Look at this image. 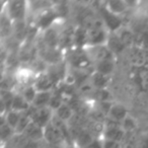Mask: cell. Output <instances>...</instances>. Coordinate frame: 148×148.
<instances>
[{
    "instance_id": "cell-1",
    "label": "cell",
    "mask_w": 148,
    "mask_h": 148,
    "mask_svg": "<svg viewBox=\"0 0 148 148\" xmlns=\"http://www.w3.org/2000/svg\"><path fill=\"white\" fill-rule=\"evenodd\" d=\"M29 3L23 0H12L6 2L5 14L10 18L12 23H23L27 16L29 6Z\"/></svg>"
},
{
    "instance_id": "cell-2",
    "label": "cell",
    "mask_w": 148,
    "mask_h": 148,
    "mask_svg": "<svg viewBox=\"0 0 148 148\" xmlns=\"http://www.w3.org/2000/svg\"><path fill=\"white\" fill-rule=\"evenodd\" d=\"M126 136L125 131L122 128V124L108 118L105 122V132H103V140L115 141L122 143Z\"/></svg>"
},
{
    "instance_id": "cell-3",
    "label": "cell",
    "mask_w": 148,
    "mask_h": 148,
    "mask_svg": "<svg viewBox=\"0 0 148 148\" xmlns=\"http://www.w3.org/2000/svg\"><path fill=\"white\" fill-rule=\"evenodd\" d=\"M87 56L91 63L95 65L108 60H114V54L110 51V49L107 47V45L103 46H90V47L84 48Z\"/></svg>"
},
{
    "instance_id": "cell-4",
    "label": "cell",
    "mask_w": 148,
    "mask_h": 148,
    "mask_svg": "<svg viewBox=\"0 0 148 148\" xmlns=\"http://www.w3.org/2000/svg\"><path fill=\"white\" fill-rule=\"evenodd\" d=\"M27 112L31 115L32 122L41 126L42 128H45L46 126L49 125L54 117V112L49 107L35 108L32 106Z\"/></svg>"
},
{
    "instance_id": "cell-5",
    "label": "cell",
    "mask_w": 148,
    "mask_h": 148,
    "mask_svg": "<svg viewBox=\"0 0 148 148\" xmlns=\"http://www.w3.org/2000/svg\"><path fill=\"white\" fill-rule=\"evenodd\" d=\"M99 12H101V17L103 19L105 27H107L108 31H110V33H116L120 29H122V25H123V19L121 16L113 14L112 12H110L105 6L99 8Z\"/></svg>"
},
{
    "instance_id": "cell-6",
    "label": "cell",
    "mask_w": 148,
    "mask_h": 148,
    "mask_svg": "<svg viewBox=\"0 0 148 148\" xmlns=\"http://www.w3.org/2000/svg\"><path fill=\"white\" fill-rule=\"evenodd\" d=\"M58 18V13L55 8H49L47 10L43 11L39 14L36 21V25L40 29L43 31H47V29H51L53 23Z\"/></svg>"
},
{
    "instance_id": "cell-7",
    "label": "cell",
    "mask_w": 148,
    "mask_h": 148,
    "mask_svg": "<svg viewBox=\"0 0 148 148\" xmlns=\"http://www.w3.org/2000/svg\"><path fill=\"white\" fill-rule=\"evenodd\" d=\"M6 144L12 146L13 148H41L42 146V142L34 141L23 134H15Z\"/></svg>"
},
{
    "instance_id": "cell-8",
    "label": "cell",
    "mask_w": 148,
    "mask_h": 148,
    "mask_svg": "<svg viewBox=\"0 0 148 148\" xmlns=\"http://www.w3.org/2000/svg\"><path fill=\"white\" fill-rule=\"evenodd\" d=\"M40 55H41L43 61L49 64V65H56V64L61 63L62 53L60 48L46 47L42 50Z\"/></svg>"
},
{
    "instance_id": "cell-9",
    "label": "cell",
    "mask_w": 148,
    "mask_h": 148,
    "mask_svg": "<svg viewBox=\"0 0 148 148\" xmlns=\"http://www.w3.org/2000/svg\"><path fill=\"white\" fill-rule=\"evenodd\" d=\"M129 61L135 68L146 66V53L144 49L139 46H133L129 48Z\"/></svg>"
},
{
    "instance_id": "cell-10",
    "label": "cell",
    "mask_w": 148,
    "mask_h": 148,
    "mask_svg": "<svg viewBox=\"0 0 148 148\" xmlns=\"http://www.w3.org/2000/svg\"><path fill=\"white\" fill-rule=\"evenodd\" d=\"M34 86L38 91H52V89L56 86V82L48 72H45L38 75Z\"/></svg>"
},
{
    "instance_id": "cell-11",
    "label": "cell",
    "mask_w": 148,
    "mask_h": 148,
    "mask_svg": "<svg viewBox=\"0 0 148 148\" xmlns=\"http://www.w3.org/2000/svg\"><path fill=\"white\" fill-rule=\"evenodd\" d=\"M75 49L76 50L72 53L71 57H70V62L77 69H84L89 64H91L90 60H89L84 49H77V48Z\"/></svg>"
},
{
    "instance_id": "cell-12",
    "label": "cell",
    "mask_w": 148,
    "mask_h": 148,
    "mask_svg": "<svg viewBox=\"0 0 148 148\" xmlns=\"http://www.w3.org/2000/svg\"><path fill=\"white\" fill-rule=\"evenodd\" d=\"M109 34L106 29H92L88 31V45L90 46H103L107 44Z\"/></svg>"
},
{
    "instance_id": "cell-13",
    "label": "cell",
    "mask_w": 148,
    "mask_h": 148,
    "mask_svg": "<svg viewBox=\"0 0 148 148\" xmlns=\"http://www.w3.org/2000/svg\"><path fill=\"white\" fill-rule=\"evenodd\" d=\"M130 29L135 34V36H142L148 33V16L144 13L139 16H136L132 21Z\"/></svg>"
},
{
    "instance_id": "cell-14",
    "label": "cell",
    "mask_w": 148,
    "mask_h": 148,
    "mask_svg": "<svg viewBox=\"0 0 148 148\" xmlns=\"http://www.w3.org/2000/svg\"><path fill=\"white\" fill-rule=\"evenodd\" d=\"M84 128L95 139H103V132H105V123L103 122L95 121V120L88 118L85 123Z\"/></svg>"
},
{
    "instance_id": "cell-15",
    "label": "cell",
    "mask_w": 148,
    "mask_h": 148,
    "mask_svg": "<svg viewBox=\"0 0 148 148\" xmlns=\"http://www.w3.org/2000/svg\"><path fill=\"white\" fill-rule=\"evenodd\" d=\"M74 47L77 49H84L88 45V31L83 27H77L74 29L73 36Z\"/></svg>"
},
{
    "instance_id": "cell-16",
    "label": "cell",
    "mask_w": 148,
    "mask_h": 148,
    "mask_svg": "<svg viewBox=\"0 0 148 148\" xmlns=\"http://www.w3.org/2000/svg\"><path fill=\"white\" fill-rule=\"evenodd\" d=\"M134 80L142 91L148 92V67L143 66L140 68H135Z\"/></svg>"
},
{
    "instance_id": "cell-17",
    "label": "cell",
    "mask_w": 148,
    "mask_h": 148,
    "mask_svg": "<svg viewBox=\"0 0 148 148\" xmlns=\"http://www.w3.org/2000/svg\"><path fill=\"white\" fill-rule=\"evenodd\" d=\"M105 7L112 12L113 14L121 16L126 12L129 8V4L127 1H121V0H111L105 3Z\"/></svg>"
},
{
    "instance_id": "cell-18",
    "label": "cell",
    "mask_w": 148,
    "mask_h": 148,
    "mask_svg": "<svg viewBox=\"0 0 148 148\" xmlns=\"http://www.w3.org/2000/svg\"><path fill=\"white\" fill-rule=\"evenodd\" d=\"M107 47L110 49V51L116 55L119 54L121 52H123L126 49V46L124 45V43L122 42V40L119 38V36L117 35V33H110L109 38L107 41Z\"/></svg>"
},
{
    "instance_id": "cell-19",
    "label": "cell",
    "mask_w": 148,
    "mask_h": 148,
    "mask_svg": "<svg viewBox=\"0 0 148 148\" xmlns=\"http://www.w3.org/2000/svg\"><path fill=\"white\" fill-rule=\"evenodd\" d=\"M129 116L128 111L123 105H119V103H113L111 110L109 112L108 118L113 121H116L118 123H122L126 118Z\"/></svg>"
},
{
    "instance_id": "cell-20",
    "label": "cell",
    "mask_w": 148,
    "mask_h": 148,
    "mask_svg": "<svg viewBox=\"0 0 148 148\" xmlns=\"http://www.w3.org/2000/svg\"><path fill=\"white\" fill-rule=\"evenodd\" d=\"M74 115H75V112H74L73 108L68 103H64L59 109H57L54 112V116L56 118H58L62 122H65L67 124L71 121Z\"/></svg>"
},
{
    "instance_id": "cell-21",
    "label": "cell",
    "mask_w": 148,
    "mask_h": 148,
    "mask_svg": "<svg viewBox=\"0 0 148 148\" xmlns=\"http://www.w3.org/2000/svg\"><path fill=\"white\" fill-rule=\"evenodd\" d=\"M23 135L27 136V138L34 140L37 142H42L44 141V128H42L41 126L37 125L34 122H32L27 128L25 129V131L23 132Z\"/></svg>"
},
{
    "instance_id": "cell-22",
    "label": "cell",
    "mask_w": 148,
    "mask_h": 148,
    "mask_svg": "<svg viewBox=\"0 0 148 148\" xmlns=\"http://www.w3.org/2000/svg\"><path fill=\"white\" fill-rule=\"evenodd\" d=\"M43 40H44V43H45L46 47L59 48L60 35L58 34V32H56L55 29H54L53 27H52L51 29L45 31Z\"/></svg>"
},
{
    "instance_id": "cell-23",
    "label": "cell",
    "mask_w": 148,
    "mask_h": 148,
    "mask_svg": "<svg viewBox=\"0 0 148 148\" xmlns=\"http://www.w3.org/2000/svg\"><path fill=\"white\" fill-rule=\"evenodd\" d=\"M119 38L122 40L126 48H131L135 46V34L130 29V27H122L116 32Z\"/></svg>"
},
{
    "instance_id": "cell-24",
    "label": "cell",
    "mask_w": 148,
    "mask_h": 148,
    "mask_svg": "<svg viewBox=\"0 0 148 148\" xmlns=\"http://www.w3.org/2000/svg\"><path fill=\"white\" fill-rule=\"evenodd\" d=\"M32 105L29 103L21 95V93H15L14 99H13L12 103V108L11 110L15 112H18V113H27L29 109H31Z\"/></svg>"
},
{
    "instance_id": "cell-25",
    "label": "cell",
    "mask_w": 148,
    "mask_h": 148,
    "mask_svg": "<svg viewBox=\"0 0 148 148\" xmlns=\"http://www.w3.org/2000/svg\"><path fill=\"white\" fill-rule=\"evenodd\" d=\"M53 92L52 91H38L37 97L33 103V107L35 108H46L49 107L50 101L52 99Z\"/></svg>"
},
{
    "instance_id": "cell-26",
    "label": "cell",
    "mask_w": 148,
    "mask_h": 148,
    "mask_svg": "<svg viewBox=\"0 0 148 148\" xmlns=\"http://www.w3.org/2000/svg\"><path fill=\"white\" fill-rule=\"evenodd\" d=\"M21 113H18V112H15V111H8L4 116L2 117V119L5 121V123L11 127L13 130L15 131V128L17 127L18 125V122L21 120Z\"/></svg>"
},
{
    "instance_id": "cell-27",
    "label": "cell",
    "mask_w": 148,
    "mask_h": 148,
    "mask_svg": "<svg viewBox=\"0 0 148 148\" xmlns=\"http://www.w3.org/2000/svg\"><path fill=\"white\" fill-rule=\"evenodd\" d=\"M0 133H1V140L3 144H6L12 139V137L15 135V131L11 127H9L5 121L2 119V123L0 126Z\"/></svg>"
},
{
    "instance_id": "cell-28",
    "label": "cell",
    "mask_w": 148,
    "mask_h": 148,
    "mask_svg": "<svg viewBox=\"0 0 148 148\" xmlns=\"http://www.w3.org/2000/svg\"><path fill=\"white\" fill-rule=\"evenodd\" d=\"M91 84L99 90L106 89V86L108 84V76L95 71L91 76Z\"/></svg>"
},
{
    "instance_id": "cell-29",
    "label": "cell",
    "mask_w": 148,
    "mask_h": 148,
    "mask_svg": "<svg viewBox=\"0 0 148 148\" xmlns=\"http://www.w3.org/2000/svg\"><path fill=\"white\" fill-rule=\"evenodd\" d=\"M18 81L16 79V76H11L7 74L6 76L3 75L2 81H1V90H8V91H14L15 86L17 85Z\"/></svg>"
},
{
    "instance_id": "cell-30",
    "label": "cell",
    "mask_w": 148,
    "mask_h": 148,
    "mask_svg": "<svg viewBox=\"0 0 148 148\" xmlns=\"http://www.w3.org/2000/svg\"><path fill=\"white\" fill-rule=\"evenodd\" d=\"M114 67H115V63L114 60H108V61H103L101 63L95 65V71L99 72L101 74H103L106 76L110 75L113 72Z\"/></svg>"
},
{
    "instance_id": "cell-31",
    "label": "cell",
    "mask_w": 148,
    "mask_h": 148,
    "mask_svg": "<svg viewBox=\"0 0 148 148\" xmlns=\"http://www.w3.org/2000/svg\"><path fill=\"white\" fill-rule=\"evenodd\" d=\"M31 123H32V118H31V115L29 114V112L23 113L21 114V120H19V122H18V125L15 128V134H23V132L25 131L27 126Z\"/></svg>"
},
{
    "instance_id": "cell-32",
    "label": "cell",
    "mask_w": 148,
    "mask_h": 148,
    "mask_svg": "<svg viewBox=\"0 0 148 148\" xmlns=\"http://www.w3.org/2000/svg\"><path fill=\"white\" fill-rule=\"evenodd\" d=\"M19 93L25 97L27 103L33 105L34 101H35L36 97H37L38 90L36 89V87L34 85H29V86H23V91Z\"/></svg>"
},
{
    "instance_id": "cell-33",
    "label": "cell",
    "mask_w": 148,
    "mask_h": 148,
    "mask_svg": "<svg viewBox=\"0 0 148 148\" xmlns=\"http://www.w3.org/2000/svg\"><path fill=\"white\" fill-rule=\"evenodd\" d=\"M122 148H138V138L135 132L126 134L122 142Z\"/></svg>"
},
{
    "instance_id": "cell-34",
    "label": "cell",
    "mask_w": 148,
    "mask_h": 148,
    "mask_svg": "<svg viewBox=\"0 0 148 148\" xmlns=\"http://www.w3.org/2000/svg\"><path fill=\"white\" fill-rule=\"evenodd\" d=\"M122 128L125 131L126 134L134 133L137 129V123H136L135 119L131 116H128L123 122H122Z\"/></svg>"
},
{
    "instance_id": "cell-35",
    "label": "cell",
    "mask_w": 148,
    "mask_h": 148,
    "mask_svg": "<svg viewBox=\"0 0 148 148\" xmlns=\"http://www.w3.org/2000/svg\"><path fill=\"white\" fill-rule=\"evenodd\" d=\"M12 21H10L8 16L2 12V19H1V32H2V37L9 36V34L12 31Z\"/></svg>"
},
{
    "instance_id": "cell-36",
    "label": "cell",
    "mask_w": 148,
    "mask_h": 148,
    "mask_svg": "<svg viewBox=\"0 0 148 148\" xmlns=\"http://www.w3.org/2000/svg\"><path fill=\"white\" fill-rule=\"evenodd\" d=\"M103 148H122V143L115 141H108V140H103Z\"/></svg>"
},
{
    "instance_id": "cell-37",
    "label": "cell",
    "mask_w": 148,
    "mask_h": 148,
    "mask_svg": "<svg viewBox=\"0 0 148 148\" xmlns=\"http://www.w3.org/2000/svg\"><path fill=\"white\" fill-rule=\"evenodd\" d=\"M85 148H103V139H95Z\"/></svg>"
},
{
    "instance_id": "cell-38",
    "label": "cell",
    "mask_w": 148,
    "mask_h": 148,
    "mask_svg": "<svg viewBox=\"0 0 148 148\" xmlns=\"http://www.w3.org/2000/svg\"><path fill=\"white\" fill-rule=\"evenodd\" d=\"M41 148H67V147H61V146H54V145H50V144L45 143L44 145L41 146Z\"/></svg>"
},
{
    "instance_id": "cell-39",
    "label": "cell",
    "mask_w": 148,
    "mask_h": 148,
    "mask_svg": "<svg viewBox=\"0 0 148 148\" xmlns=\"http://www.w3.org/2000/svg\"><path fill=\"white\" fill-rule=\"evenodd\" d=\"M145 14L148 16V3L146 4V8H145Z\"/></svg>"
},
{
    "instance_id": "cell-40",
    "label": "cell",
    "mask_w": 148,
    "mask_h": 148,
    "mask_svg": "<svg viewBox=\"0 0 148 148\" xmlns=\"http://www.w3.org/2000/svg\"><path fill=\"white\" fill-rule=\"evenodd\" d=\"M2 148H13L12 146H10V145H8V144H6V146H3Z\"/></svg>"
}]
</instances>
